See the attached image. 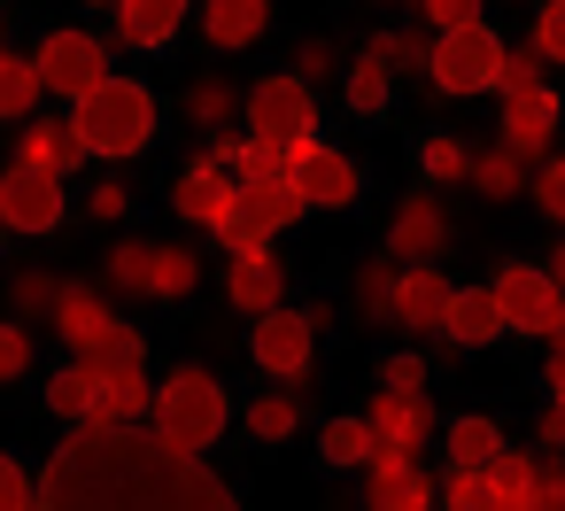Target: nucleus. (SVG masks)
<instances>
[{
	"instance_id": "obj_2",
	"label": "nucleus",
	"mask_w": 565,
	"mask_h": 511,
	"mask_svg": "<svg viewBox=\"0 0 565 511\" xmlns=\"http://www.w3.org/2000/svg\"><path fill=\"white\" fill-rule=\"evenodd\" d=\"M71 125H78L94 163H125L156 140V94L140 78H102L86 102H71Z\"/></svg>"
},
{
	"instance_id": "obj_35",
	"label": "nucleus",
	"mask_w": 565,
	"mask_h": 511,
	"mask_svg": "<svg viewBox=\"0 0 565 511\" xmlns=\"http://www.w3.org/2000/svg\"><path fill=\"white\" fill-rule=\"evenodd\" d=\"M78 356H86V364H94V372H117V364H148V333H140V326H125V318H117V326H109V333H102V341H94V349H78Z\"/></svg>"
},
{
	"instance_id": "obj_39",
	"label": "nucleus",
	"mask_w": 565,
	"mask_h": 511,
	"mask_svg": "<svg viewBox=\"0 0 565 511\" xmlns=\"http://www.w3.org/2000/svg\"><path fill=\"white\" fill-rule=\"evenodd\" d=\"M418 163H426V179H434V187L472 179V148H465V140H449V132H434V140L418 148Z\"/></svg>"
},
{
	"instance_id": "obj_30",
	"label": "nucleus",
	"mask_w": 565,
	"mask_h": 511,
	"mask_svg": "<svg viewBox=\"0 0 565 511\" xmlns=\"http://www.w3.org/2000/svg\"><path fill=\"white\" fill-rule=\"evenodd\" d=\"M387 86H395V71H387L372 47H364V55L341 71V102H349L356 117H380V109H387Z\"/></svg>"
},
{
	"instance_id": "obj_37",
	"label": "nucleus",
	"mask_w": 565,
	"mask_h": 511,
	"mask_svg": "<svg viewBox=\"0 0 565 511\" xmlns=\"http://www.w3.org/2000/svg\"><path fill=\"white\" fill-rule=\"evenodd\" d=\"M550 71V55L526 40V47H503V71H495V94H534V86H550L542 78Z\"/></svg>"
},
{
	"instance_id": "obj_5",
	"label": "nucleus",
	"mask_w": 565,
	"mask_h": 511,
	"mask_svg": "<svg viewBox=\"0 0 565 511\" xmlns=\"http://www.w3.org/2000/svg\"><path fill=\"white\" fill-rule=\"evenodd\" d=\"M495 71H503V40L488 24H457L434 40L426 55V86L449 94V102H472V94H495Z\"/></svg>"
},
{
	"instance_id": "obj_25",
	"label": "nucleus",
	"mask_w": 565,
	"mask_h": 511,
	"mask_svg": "<svg viewBox=\"0 0 565 511\" xmlns=\"http://www.w3.org/2000/svg\"><path fill=\"white\" fill-rule=\"evenodd\" d=\"M488 480H495V511H542V457L503 449V457L488 465Z\"/></svg>"
},
{
	"instance_id": "obj_22",
	"label": "nucleus",
	"mask_w": 565,
	"mask_h": 511,
	"mask_svg": "<svg viewBox=\"0 0 565 511\" xmlns=\"http://www.w3.org/2000/svg\"><path fill=\"white\" fill-rule=\"evenodd\" d=\"M233 187H241V179H233L225 163H210V156H202V163L171 187V210H179L186 225H217V217H225V202H233Z\"/></svg>"
},
{
	"instance_id": "obj_57",
	"label": "nucleus",
	"mask_w": 565,
	"mask_h": 511,
	"mask_svg": "<svg viewBox=\"0 0 565 511\" xmlns=\"http://www.w3.org/2000/svg\"><path fill=\"white\" fill-rule=\"evenodd\" d=\"M0 233H9V217H0Z\"/></svg>"
},
{
	"instance_id": "obj_21",
	"label": "nucleus",
	"mask_w": 565,
	"mask_h": 511,
	"mask_svg": "<svg viewBox=\"0 0 565 511\" xmlns=\"http://www.w3.org/2000/svg\"><path fill=\"white\" fill-rule=\"evenodd\" d=\"M364 418L380 426V441H395V449H418V457H426V434H434V403H426V395H403V387H380Z\"/></svg>"
},
{
	"instance_id": "obj_45",
	"label": "nucleus",
	"mask_w": 565,
	"mask_h": 511,
	"mask_svg": "<svg viewBox=\"0 0 565 511\" xmlns=\"http://www.w3.org/2000/svg\"><path fill=\"white\" fill-rule=\"evenodd\" d=\"M534 47L565 71V0H542V9H534Z\"/></svg>"
},
{
	"instance_id": "obj_6",
	"label": "nucleus",
	"mask_w": 565,
	"mask_h": 511,
	"mask_svg": "<svg viewBox=\"0 0 565 511\" xmlns=\"http://www.w3.org/2000/svg\"><path fill=\"white\" fill-rule=\"evenodd\" d=\"M32 63H40V86H47L55 102H86V94L109 78V47H102L94 32H47Z\"/></svg>"
},
{
	"instance_id": "obj_38",
	"label": "nucleus",
	"mask_w": 565,
	"mask_h": 511,
	"mask_svg": "<svg viewBox=\"0 0 565 511\" xmlns=\"http://www.w3.org/2000/svg\"><path fill=\"white\" fill-rule=\"evenodd\" d=\"M241 102H248V94H233L225 78H194V94H186V117L217 132V125H233V109H241Z\"/></svg>"
},
{
	"instance_id": "obj_26",
	"label": "nucleus",
	"mask_w": 565,
	"mask_h": 511,
	"mask_svg": "<svg viewBox=\"0 0 565 511\" xmlns=\"http://www.w3.org/2000/svg\"><path fill=\"white\" fill-rule=\"evenodd\" d=\"M526 179H534V171H526V156H519L511 140H495V148L472 156V194H480V202H511Z\"/></svg>"
},
{
	"instance_id": "obj_49",
	"label": "nucleus",
	"mask_w": 565,
	"mask_h": 511,
	"mask_svg": "<svg viewBox=\"0 0 565 511\" xmlns=\"http://www.w3.org/2000/svg\"><path fill=\"white\" fill-rule=\"evenodd\" d=\"M333 71H341V55H333L326 40H295V78H302V86H318V78H333Z\"/></svg>"
},
{
	"instance_id": "obj_7",
	"label": "nucleus",
	"mask_w": 565,
	"mask_h": 511,
	"mask_svg": "<svg viewBox=\"0 0 565 511\" xmlns=\"http://www.w3.org/2000/svg\"><path fill=\"white\" fill-rule=\"evenodd\" d=\"M495 302H503V326L534 333V341H550V326L565 318V287L550 279V264H503L495 272Z\"/></svg>"
},
{
	"instance_id": "obj_36",
	"label": "nucleus",
	"mask_w": 565,
	"mask_h": 511,
	"mask_svg": "<svg viewBox=\"0 0 565 511\" xmlns=\"http://www.w3.org/2000/svg\"><path fill=\"white\" fill-rule=\"evenodd\" d=\"M356 318L364 326H395V272L387 264H364L356 272Z\"/></svg>"
},
{
	"instance_id": "obj_29",
	"label": "nucleus",
	"mask_w": 565,
	"mask_h": 511,
	"mask_svg": "<svg viewBox=\"0 0 565 511\" xmlns=\"http://www.w3.org/2000/svg\"><path fill=\"white\" fill-rule=\"evenodd\" d=\"M372 449H380V426H372V418H356V411H349V418H326V434H318V457H326V465H341V472H356Z\"/></svg>"
},
{
	"instance_id": "obj_54",
	"label": "nucleus",
	"mask_w": 565,
	"mask_h": 511,
	"mask_svg": "<svg viewBox=\"0 0 565 511\" xmlns=\"http://www.w3.org/2000/svg\"><path fill=\"white\" fill-rule=\"evenodd\" d=\"M550 279H557V287H565V241H557V248H550Z\"/></svg>"
},
{
	"instance_id": "obj_33",
	"label": "nucleus",
	"mask_w": 565,
	"mask_h": 511,
	"mask_svg": "<svg viewBox=\"0 0 565 511\" xmlns=\"http://www.w3.org/2000/svg\"><path fill=\"white\" fill-rule=\"evenodd\" d=\"M495 457H503V426L488 411H465L449 426V465H495Z\"/></svg>"
},
{
	"instance_id": "obj_42",
	"label": "nucleus",
	"mask_w": 565,
	"mask_h": 511,
	"mask_svg": "<svg viewBox=\"0 0 565 511\" xmlns=\"http://www.w3.org/2000/svg\"><path fill=\"white\" fill-rule=\"evenodd\" d=\"M9 302H17L24 318H55V302H63V279L32 264V272H17V287H9Z\"/></svg>"
},
{
	"instance_id": "obj_11",
	"label": "nucleus",
	"mask_w": 565,
	"mask_h": 511,
	"mask_svg": "<svg viewBox=\"0 0 565 511\" xmlns=\"http://www.w3.org/2000/svg\"><path fill=\"white\" fill-rule=\"evenodd\" d=\"M441 488L426 480V465H418V449H395V441H380L372 457H364V503L372 511H426Z\"/></svg>"
},
{
	"instance_id": "obj_27",
	"label": "nucleus",
	"mask_w": 565,
	"mask_h": 511,
	"mask_svg": "<svg viewBox=\"0 0 565 511\" xmlns=\"http://www.w3.org/2000/svg\"><path fill=\"white\" fill-rule=\"evenodd\" d=\"M94 403H102V372H94L86 356H71V364L47 380V411L78 426V418H94Z\"/></svg>"
},
{
	"instance_id": "obj_51",
	"label": "nucleus",
	"mask_w": 565,
	"mask_h": 511,
	"mask_svg": "<svg viewBox=\"0 0 565 511\" xmlns=\"http://www.w3.org/2000/svg\"><path fill=\"white\" fill-rule=\"evenodd\" d=\"M86 210H94V217H102V225H117V217H125V210H132V194H125V187H117V179H102V187H94V194H86Z\"/></svg>"
},
{
	"instance_id": "obj_15",
	"label": "nucleus",
	"mask_w": 565,
	"mask_h": 511,
	"mask_svg": "<svg viewBox=\"0 0 565 511\" xmlns=\"http://www.w3.org/2000/svg\"><path fill=\"white\" fill-rule=\"evenodd\" d=\"M495 333H511L503 326V302H495V287H457L449 295V318H441V356H465V349H488Z\"/></svg>"
},
{
	"instance_id": "obj_9",
	"label": "nucleus",
	"mask_w": 565,
	"mask_h": 511,
	"mask_svg": "<svg viewBox=\"0 0 565 511\" xmlns=\"http://www.w3.org/2000/svg\"><path fill=\"white\" fill-rule=\"evenodd\" d=\"M287 187H295L310 210H349V202H356V163L310 132V140L287 148Z\"/></svg>"
},
{
	"instance_id": "obj_16",
	"label": "nucleus",
	"mask_w": 565,
	"mask_h": 511,
	"mask_svg": "<svg viewBox=\"0 0 565 511\" xmlns=\"http://www.w3.org/2000/svg\"><path fill=\"white\" fill-rule=\"evenodd\" d=\"M109 326H117V295H109V287H78V279H63V302H55V333H63V349L78 356V349H94Z\"/></svg>"
},
{
	"instance_id": "obj_47",
	"label": "nucleus",
	"mask_w": 565,
	"mask_h": 511,
	"mask_svg": "<svg viewBox=\"0 0 565 511\" xmlns=\"http://www.w3.org/2000/svg\"><path fill=\"white\" fill-rule=\"evenodd\" d=\"M24 503H40V480H32L9 449H0V511H24Z\"/></svg>"
},
{
	"instance_id": "obj_3",
	"label": "nucleus",
	"mask_w": 565,
	"mask_h": 511,
	"mask_svg": "<svg viewBox=\"0 0 565 511\" xmlns=\"http://www.w3.org/2000/svg\"><path fill=\"white\" fill-rule=\"evenodd\" d=\"M148 418L171 434V441H186V449H217V434H225V418H233V403H225V387L202 372V364H179L171 380H156V403H148Z\"/></svg>"
},
{
	"instance_id": "obj_55",
	"label": "nucleus",
	"mask_w": 565,
	"mask_h": 511,
	"mask_svg": "<svg viewBox=\"0 0 565 511\" xmlns=\"http://www.w3.org/2000/svg\"><path fill=\"white\" fill-rule=\"evenodd\" d=\"M550 356H565V318H557V326H550Z\"/></svg>"
},
{
	"instance_id": "obj_1",
	"label": "nucleus",
	"mask_w": 565,
	"mask_h": 511,
	"mask_svg": "<svg viewBox=\"0 0 565 511\" xmlns=\"http://www.w3.org/2000/svg\"><path fill=\"white\" fill-rule=\"evenodd\" d=\"M40 511H233V488L163 426L78 418L40 465Z\"/></svg>"
},
{
	"instance_id": "obj_14",
	"label": "nucleus",
	"mask_w": 565,
	"mask_h": 511,
	"mask_svg": "<svg viewBox=\"0 0 565 511\" xmlns=\"http://www.w3.org/2000/svg\"><path fill=\"white\" fill-rule=\"evenodd\" d=\"M449 295H457V279H441L434 264H403L395 272V326L403 333H441Z\"/></svg>"
},
{
	"instance_id": "obj_20",
	"label": "nucleus",
	"mask_w": 565,
	"mask_h": 511,
	"mask_svg": "<svg viewBox=\"0 0 565 511\" xmlns=\"http://www.w3.org/2000/svg\"><path fill=\"white\" fill-rule=\"evenodd\" d=\"M210 163H225L233 179H279V171H287V148H279V140H264L256 125H248V132L217 125V132H210Z\"/></svg>"
},
{
	"instance_id": "obj_17",
	"label": "nucleus",
	"mask_w": 565,
	"mask_h": 511,
	"mask_svg": "<svg viewBox=\"0 0 565 511\" xmlns=\"http://www.w3.org/2000/svg\"><path fill=\"white\" fill-rule=\"evenodd\" d=\"M557 94L550 86H534V94H503V140L534 163V156H550V140H557Z\"/></svg>"
},
{
	"instance_id": "obj_18",
	"label": "nucleus",
	"mask_w": 565,
	"mask_h": 511,
	"mask_svg": "<svg viewBox=\"0 0 565 511\" xmlns=\"http://www.w3.org/2000/svg\"><path fill=\"white\" fill-rule=\"evenodd\" d=\"M225 295H233V310H241V318H264V310L287 295V272H279V256H271V248H233Z\"/></svg>"
},
{
	"instance_id": "obj_4",
	"label": "nucleus",
	"mask_w": 565,
	"mask_h": 511,
	"mask_svg": "<svg viewBox=\"0 0 565 511\" xmlns=\"http://www.w3.org/2000/svg\"><path fill=\"white\" fill-rule=\"evenodd\" d=\"M302 210H310V202L287 187V171H279V179H241V187H233V202H225V217H217L210 233H217L225 248H271Z\"/></svg>"
},
{
	"instance_id": "obj_44",
	"label": "nucleus",
	"mask_w": 565,
	"mask_h": 511,
	"mask_svg": "<svg viewBox=\"0 0 565 511\" xmlns=\"http://www.w3.org/2000/svg\"><path fill=\"white\" fill-rule=\"evenodd\" d=\"M526 187H534V202H542V217H550V225H565V156H542Z\"/></svg>"
},
{
	"instance_id": "obj_53",
	"label": "nucleus",
	"mask_w": 565,
	"mask_h": 511,
	"mask_svg": "<svg viewBox=\"0 0 565 511\" xmlns=\"http://www.w3.org/2000/svg\"><path fill=\"white\" fill-rule=\"evenodd\" d=\"M550 395L565 403V356H550Z\"/></svg>"
},
{
	"instance_id": "obj_8",
	"label": "nucleus",
	"mask_w": 565,
	"mask_h": 511,
	"mask_svg": "<svg viewBox=\"0 0 565 511\" xmlns=\"http://www.w3.org/2000/svg\"><path fill=\"white\" fill-rule=\"evenodd\" d=\"M63 171H47V163H9L0 171V217H9V233H55L63 225Z\"/></svg>"
},
{
	"instance_id": "obj_40",
	"label": "nucleus",
	"mask_w": 565,
	"mask_h": 511,
	"mask_svg": "<svg viewBox=\"0 0 565 511\" xmlns=\"http://www.w3.org/2000/svg\"><path fill=\"white\" fill-rule=\"evenodd\" d=\"M295 426H302V403H295V395H256V403H248V434H256V441H287Z\"/></svg>"
},
{
	"instance_id": "obj_19",
	"label": "nucleus",
	"mask_w": 565,
	"mask_h": 511,
	"mask_svg": "<svg viewBox=\"0 0 565 511\" xmlns=\"http://www.w3.org/2000/svg\"><path fill=\"white\" fill-rule=\"evenodd\" d=\"M202 32L217 55H241L271 32V0H202Z\"/></svg>"
},
{
	"instance_id": "obj_43",
	"label": "nucleus",
	"mask_w": 565,
	"mask_h": 511,
	"mask_svg": "<svg viewBox=\"0 0 565 511\" xmlns=\"http://www.w3.org/2000/svg\"><path fill=\"white\" fill-rule=\"evenodd\" d=\"M372 55H380L387 71H418V78H426V55H434V40H418V32H372Z\"/></svg>"
},
{
	"instance_id": "obj_56",
	"label": "nucleus",
	"mask_w": 565,
	"mask_h": 511,
	"mask_svg": "<svg viewBox=\"0 0 565 511\" xmlns=\"http://www.w3.org/2000/svg\"><path fill=\"white\" fill-rule=\"evenodd\" d=\"M94 9H117V0H94Z\"/></svg>"
},
{
	"instance_id": "obj_50",
	"label": "nucleus",
	"mask_w": 565,
	"mask_h": 511,
	"mask_svg": "<svg viewBox=\"0 0 565 511\" xmlns=\"http://www.w3.org/2000/svg\"><path fill=\"white\" fill-rule=\"evenodd\" d=\"M434 32H457V24H480V0H418Z\"/></svg>"
},
{
	"instance_id": "obj_52",
	"label": "nucleus",
	"mask_w": 565,
	"mask_h": 511,
	"mask_svg": "<svg viewBox=\"0 0 565 511\" xmlns=\"http://www.w3.org/2000/svg\"><path fill=\"white\" fill-rule=\"evenodd\" d=\"M534 434H542V449H565V403L550 395V411L534 418Z\"/></svg>"
},
{
	"instance_id": "obj_34",
	"label": "nucleus",
	"mask_w": 565,
	"mask_h": 511,
	"mask_svg": "<svg viewBox=\"0 0 565 511\" xmlns=\"http://www.w3.org/2000/svg\"><path fill=\"white\" fill-rule=\"evenodd\" d=\"M194 287H202V256H194V248H179V241H171V248H156V295H148V302H186Z\"/></svg>"
},
{
	"instance_id": "obj_41",
	"label": "nucleus",
	"mask_w": 565,
	"mask_h": 511,
	"mask_svg": "<svg viewBox=\"0 0 565 511\" xmlns=\"http://www.w3.org/2000/svg\"><path fill=\"white\" fill-rule=\"evenodd\" d=\"M441 503H457V511H495V480H488V465H449Z\"/></svg>"
},
{
	"instance_id": "obj_32",
	"label": "nucleus",
	"mask_w": 565,
	"mask_h": 511,
	"mask_svg": "<svg viewBox=\"0 0 565 511\" xmlns=\"http://www.w3.org/2000/svg\"><path fill=\"white\" fill-rule=\"evenodd\" d=\"M148 403H156L148 372H140V364H117V372H102V403H94V418H140Z\"/></svg>"
},
{
	"instance_id": "obj_31",
	"label": "nucleus",
	"mask_w": 565,
	"mask_h": 511,
	"mask_svg": "<svg viewBox=\"0 0 565 511\" xmlns=\"http://www.w3.org/2000/svg\"><path fill=\"white\" fill-rule=\"evenodd\" d=\"M40 94H47V86H40V63H24V55L0 47V125H24Z\"/></svg>"
},
{
	"instance_id": "obj_10",
	"label": "nucleus",
	"mask_w": 565,
	"mask_h": 511,
	"mask_svg": "<svg viewBox=\"0 0 565 511\" xmlns=\"http://www.w3.org/2000/svg\"><path fill=\"white\" fill-rule=\"evenodd\" d=\"M248 125H256L264 140L295 148V140H310V132H318V102H310V86H302L295 71H279V78L248 86Z\"/></svg>"
},
{
	"instance_id": "obj_48",
	"label": "nucleus",
	"mask_w": 565,
	"mask_h": 511,
	"mask_svg": "<svg viewBox=\"0 0 565 511\" xmlns=\"http://www.w3.org/2000/svg\"><path fill=\"white\" fill-rule=\"evenodd\" d=\"M380 387H403V395H426V356H418V349H395V356L380 364Z\"/></svg>"
},
{
	"instance_id": "obj_24",
	"label": "nucleus",
	"mask_w": 565,
	"mask_h": 511,
	"mask_svg": "<svg viewBox=\"0 0 565 511\" xmlns=\"http://www.w3.org/2000/svg\"><path fill=\"white\" fill-rule=\"evenodd\" d=\"M186 9H194V0H117V40L125 47H163Z\"/></svg>"
},
{
	"instance_id": "obj_28",
	"label": "nucleus",
	"mask_w": 565,
	"mask_h": 511,
	"mask_svg": "<svg viewBox=\"0 0 565 511\" xmlns=\"http://www.w3.org/2000/svg\"><path fill=\"white\" fill-rule=\"evenodd\" d=\"M102 279L109 295H156V241H117L102 256Z\"/></svg>"
},
{
	"instance_id": "obj_13",
	"label": "nucleus",
	"mask_w": 565,
	"mask_h": 511,
	"mask_svg": "<svg viewBox=\"0 0 565 511\" xmlns=\"http://www.w3.org/2000/svg\"><path fill=\"white\" fill-rule=\"evenodd\" d=\"M441 248H449V210H441L434 194L395 202V217H387V256H403V264H434Z\"/></svg>"
},
{
	"instance_id": "obj_23",
	"label": "nucleus",
	"mask_w": 565,
	"mask_h": 511,
	"mask_svg": "<svg viewBox=\"0 0 565 511\" xmlns=\"http://www.w3.org/2000/svg\"><path fill=\"white\" fill-rule=\"evenodd\" d=\"M17 156L24 163H47V171H78L86 163V140H78V125H55V117H24V132H17Z\"/></svg>"
},
{
	"instance_id": "obj_46",
	"label": "nucleus",
	"mask_w": 565,
	"mask_h": 511,
	"mask_svg": "<svg viewBox=\"0 0 565 511\" xmlns=\"http://www.w3.org/2000/svg\"><path fill=\"white\" fill-rule=\"evenodd\" d=\"M32 372V333L17 318H0V380H24Z\"/></svg>"
},
{
	"instance_id": "obj_12",
	"label": "nucleus",
	"mask_w": 565,
	"mask_h": 511,
	"mask_svg": "<svg viewBox=\"0 0 565 511\" xmlns=\"http://www.w3.org/2000/svg\"><path fill=\"white\" fill-rule=\"evenodd\" d=\"M310 356H318V326H310V310L271 302V310L256 318V364H264L271 380H310Z\"/></svg>"
}]
</instances>
